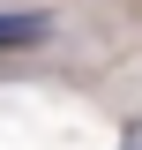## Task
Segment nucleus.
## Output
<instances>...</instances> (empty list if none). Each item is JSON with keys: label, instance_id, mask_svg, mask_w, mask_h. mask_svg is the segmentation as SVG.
<instances>
[{"label": "nucleus", "instance_id": "1", "mask_svg": "<svg viewBox=\"0 0 142 150\" xmlns=\"http://www.w3.org/2000/svg\"><path fill=\"white\" fill-rule=\"evenodd\" d=\"M120 150H142V112H135V120L120 128Z\"/></svg>", "mask_w": 142, "mask_h": 150}]
</instances>
